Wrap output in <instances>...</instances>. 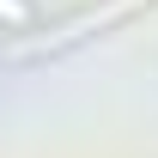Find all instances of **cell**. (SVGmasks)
<instances>
[{"instance_id": "1", "label": "cell", "mask_w": 158, "mask_h": 158, "mask_svg": "<svg viewBox=\"0 0 158 158\" xmlns=\"http://www.w3.org/2000/svg\"><path fill=\"white\" fill-rule=\"evenodd\" d=\"M0 19L24 31V24H31V0H0Z\"/></svg>"}]
</instances>
